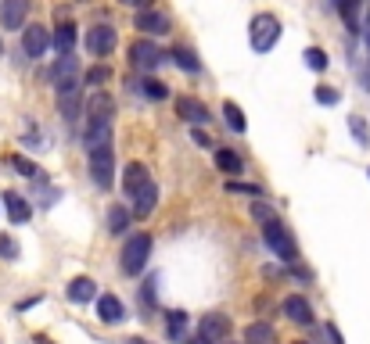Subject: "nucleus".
Segmentation results:
<instances>
[{
  "instance_id": "nucleus-27",
  "label": "nucleus",
  "mask_w": 370,
  "mask_h": 344,
  "mask_svg": "<svg viewBox=\"0 0 370 344\" xmlns=\"http://www.w3.org/2000/svg\"><path fill=\"white\" fill-rule=\"evenodd\" d=\"M302 57H305V65H309L313 72H324V69H327V54H324L320 47H305Z\"/></svg>"
},
{
  "instance_id": "nucleus-41",
  "label": "nucleus",
  "mask_w": 370,
  "mask_h": 344,
  "mask_svg": "<svg viewBox=\"0 0 370 344\" xmlns=\"http://www.w3.org/2000/svg\"><path fill=\"white\" fill-rule=\"evenodd\" d=\"M130 344H147V340H130Z\"/></svg>"
},
{
  "instance_id": "nucleus-34",
  "label": "nucleus",
  "mask_w": 370,
  "mask_h": 344,
  "mask_svg": "<svg viewBox=\"0 0 370 344\" xmlns=\"http://www.w3.org/2000/svg\"><path fill=\"white\" fill-rule=\"evenodd\" d=\"M0 258H18V244L11 241V237H4V234H0Z\"/></svg>"
},
{
  "instance_id": "nucleus-32",
  "label": "nucleus",
  "mask_w": 370,
  "mask_h": 344,
  "mask_svg": "<svg viewBox=\"0 0 370 344\" xmlns=\"http://www.w3.org/2000/svg\"><path fill=\"white\" fill-rule=\"evenodd\" d=\"M184 333H187V316L184 312H169V337L180 340Z\"/></svg>"
},
{
  "instance_id": "nucleus-2",
  "label": "nucleus",
  "mask_w": 370,
  "mask_h": 344,
  "mask_svg": "<svg viewBox=\"0 0 370 344\" xmlns=\"http://www.w3.org/2000/svg\"><path fill=\"white\" fill-rule=\"evenodd\" d=\"M248 40H252V50L255 54H267V50H274L277 47V40H281V18L277 15H255L252 18V29H248Z\"/></svg>"
},
{
  "instance_id": "nucleus-40",
  "label": "nucleus",
  "mask_w": 370,
  "mask_h": 344,
  "mask_svg": "<svg viewBox=\"0 0 370 344\" xmlns=\"http://www.w3.org/2000/svg\"><path fill=\"white\" fill-rule=\"evenodd\" d=\"M187 344H208V340H205V337H191Z\"/></svg>"
},
{
  "instance_id": "nucleus-9",
  "label": "nucleus",
  "mask_w": 370,
  "mask_h": 344,
  "mask_svg": "<svg viewBox=\"0 0 370 344\" xmlns=\"http://www.w3.org/2000/svg\"><path fill=\"white\" fill-rule=\"evenodd\" d=\"M116 43H119V36H116V29H112V25H94V29L86 33V50H90L94 57L112 54V50H116Z\"/></svg>"
},
{
  "instance_id": "nucleus-29",
  "label": "nucleus",
  "mask_w": 370,
  "mask_h": 344,
  "mask_svg": "<svg viewBox=\"0 0 370 344\" xmlns=\"http://www.w3.org/2000/svg\"><path fill=\"white\" fill-rule=\"evenodd\" d=\"M140 93L151 97V101H166V97H169L166 83H158V79H144V83H140Z\"/></svg>"
},
{
  "instance_id": "nucleus-44",
  "label": "nucleus",
  "mask_w": 370,
  "mask_h": 344,
  "mask_svg": "<svg viewBox=\"0 0 370 344\" xmlns=\"http://www.w3.org/2000/svg\"><path fill=\"white\" fill-rule=\"evenodd\" d=\"M79 4H90V0H79Z\"/></svg>"
},
{
  "instance_id": "nucleus-42",
  "label": "nucleus",
  "mask_w": 370,
  "mask_h": 344,
  "mask_svg": "<svg viewBox=\"0 0 370 344\" xmlns=\"http://www.w3.org/2000/svg\"><path fill=\"white\" fill-rule=\"evenodd\" d=\"M0 54H4V40H0Z\"/></svg>"
},
{
  "instance_id": "nucleus-22",
  "label": "nucleus",
  "mask_w": 370,
  "mask_h": 344,
  "mask_svg": "<svg viewBox=\"0 0 370 344\" xmlns=\"http://www.w3.org/2000/svg\"><path fill=\"white\" fill-rule=\"evenodd\" d=\"M216 168L227 172V176H237V172H241V158H237V151L220 147V151H216Z\"/></svg>"
},
{
  "instance_id": "nucleus-28",
  "label": "nucleus",
  "mask_w": 370,
  "mask_h": 344,
  "mask_svg": "<svg viewBox=\"0 0 370 344\" xmlns=\"http://www.w3.org/2000/svg\"><path fill=\"white\" fill-rule=\"evenodd\" d=\"M338 8H342L345 25H349V29H356V25H359V0H338Z\"/></svg>"
},
{
  "instance_id": "nucleus-24",
  "label": "nucleus",
  "mask_w": 370,
  "mask_h": 344,
  "mask_svg": "<svg viewBox=\"0 0 370 344\" xmlns=\"http://www.w3.org/2000/svg\"><path fill=\"white\" fill-rule=\"evenodd\" d=\"M245 340H248V344H274V330H270L267 323H252V326L245 330Z\"/></svg>"
},
{
  "instance_id": "nucleus-21",
  "label": "nucleus",
  "mask_w": 370,
  "mask_h": 344,
  "mask_svg": "<svg viewBox=\"0 0 370 344\" xmlns=\"http://www.w3.org/2000/svg\"><path fill=\"white\" fill-rule=\"evenodd\" d=\"M173 62H176V69H184V72H191V76L201 72V62H198V54H194L191 47H176V50H173Z\"/></svg>"
},
{
  "instance_id": "nucleus-11",
  "label": "nucleus",
  "mask_w": 370,
  "mask_h": 344,
  "mask_svg": "<svg viewBox=\"0 0 370 344\" xmlns=\"http://www.w3.org/2000/svg\"><path fill=\"white\" fill-rule=\"evenodd\" d=\"M176 115H180L184 122H191V126H205L208 122V108L198 97H191V93H180L176 97Z\"/></svg>"
},
{
  "instance_id": "nucleus-7",
  "label": "nucleus",
  "mask_w": 370,
  "mask_h": 344,
  "mask_svg": "<svg viewBox=\"0 0 370 344\" xmlns=\"http://www.w3.org/2000/svg\"><path fill=\"white\" fill-rule=\"evenodd\" d=\"M230 330H234V323H230V316H223V312H208V316L198 323V337H205L208 344L227 340Z\"/></svg>"
},
{
  "instance_id": "nucleus-36",
  "label": "nucleus",
  "mask_w": 370,
  "mask_h": 344,
  "mask_svg": "<svg viewBox=\"0 0 370 344\" xmlns=\"http://www.w3.org/2000/svg\"><path fill=\"white\" fill-rule=\"evenodd\" d=\"M108 79H112L108 69H90V72H86V83H90V86H94V83H108Z\"/></svg>"
},
{
  "instance_id": "nucleus-30",
  "label": "nucleus",
  "mask_w": 370,
  "mask_h": 344,
  "mask_svg": "<svg viewBox=\"0 0 370 344\" xmlns=\"http://www.w3.org/2000/svg\"><path fill=\"white\" fill-rule=\"evenodd\" d=\"M252 219H255V222H262V226L277 222V219H274V208H270L267 201H252Z\"/></svg>"
},
{
  "instance_id": "nucleus-33",
  "label": "nucleus",
  "mask_w": 370,
  "mask_h": 344,
  "mask_svg": "<svg viewBox=\"0 0 370 344\" xmlns=\"http://www.w3.org/2000/svg\"><path fill=\"white\" fill-rule=\"evenodd\" d=\"M313 97H316V104H338V101H342V93L331 90V86H316Z\"/></svg>"
},
{
  "instance_id": "nucleus-23",
  "label": "nucleus",
  "mask_w": 370,
  "mask_h": 344,
  "mask_svg": "<svg viewBox=\"0 0 370 344\" xmlns=\"http://www.w3.org/2000/svg\"><path fill=\"white\" fill-rule=\"evenodd\" d=\"M8 165H11V168H18L22 176H29V180H40V176H43V168H40L36 161L22 158V154H8Z\"/></svg>"
},
{
  "instance_id": "nucleus-31",
  "label": "nucleus",
  "mask_w": 370,
  "mask_h": 344,
  "mask_svg": "<svg viewBox=\"0 0 370 344\" xmlns=\"http://www.w3.org/2000/svg\"><path fill=\"white\" fill-rule=\"evenodd\" d=\"M349 130H352V137L359 140V147L370 144V130H366V122L359 119V115H352V119H349Z\"/></svg>"
},
{
  "instance_id": "nucleus-12",
  "label": "nucleus",
  "mask_w": 370,
  "mask_h": 344,
  "mask_svg": "<svg viewBox=\"0 0 370 344\" xmlns=\"http://www.w3.org/2000/svg\"><path fill=\"white\" fill-rule=\"evenodd\" d=\"M169 15L166 11H155V8H147V11H137V29L144 33V36H166L169 33Z\"/></svg>"
},
{
  "instance_id": "nucleus-13",
  "label": "nucleus",
  "mask_w": 370,
  "mask_h": 344,
  "mask_svg": "<svg viewBox=\"0 0 370 344\" xmlns=\"http://www.w3.org/2000/svg\"><path fill=\"white\" fill-rule=\"evenodd\" d=\"M26 11H29V0H4L0 4V29H22L26 25Z\"/></svg>"
},
{
  "instance_id": "nucleus-26",
  "label": "nucleus",
  "mask_w": 370,
  "mask_h": 344,
  "mask_svg": "<svg viewBox=\"0 0 370 344\" xmlns=\"http://www.w3.org/2000/svg\"><path fill=\"white\" fill-rule=\"evenodd\" d=\"M126 226H130V212L123 205H112L108 208V234H123Z\"/></svg>"
},
{
  "instance_id": "nucleus-38",
  "label": "nucleus",
  "mask_w": 370,
  "mask_h": 344,
  "mask_svg": "<svg viewBox=\"0 0 370 344\" xmlns=\"http://www.w3.org/2000/svg\"><path fill=\"white\" fill-rule=\"evenodd\" d=\"M119 4H126V8H137V11H147V8H151V0H119Z\"/></svg>"
},
{
  "instance_id": "nucleus-8",
  "label": "nucleus",
  "mask_w": 370,
  "mask_h": 344,
  "mask_svg": "<svg viewBox=\"0 0 370 344\" xmlns=\"http://www.w3.org/2000/svg\"><path fill=\"white\" fill-rule=\"evenodd\" d=\"M50 43H55V36H50V29L47 25H26L22 29V50L29 54V57H43V50L50 47Z\"/></svg>"
},
{
  "instance_id": "nucleus-1",
  "label": "nucleus",
  "mask_w": 370,
  "mask_h": 344,
  "mask_svg": "<svg viewBox=\"0 0 370 344\" xmlns=\"http://www.w3.org/2000/svg\"><path fill=\"white\" fill-rule=\"evenodd\" d=\"M112 122H116V97L94 90L86 101V144L90 151L112 147Z\"/></svg>"
},
{
  "instance_id": "nucleus-37",
  "label": "nucleus",
  "mask_w": 370,
  "mask_h": 344,
  "mask_svg": "<svg viewBox=\"0 0 370 344\" xmlns=\"http://www.w3.org/2000/svg\"><path fill=\"white\" fill-rule=\"evenodd\" d=\"M191 137H194V144H198V147H208V144H213V137H208L201 126H194V130H191Z\"/></svg>"
},
{
  "instance_id": "nucleus-18",
  "label": "nucleus",
  "mask_w": 370,
  "mask_h": 344,
  "mask_svg": "<svg viewBox=\"0 0 370 344\" xmlns=\"http://www.w3.org/2000/svg\"><path fill=\"white\" fill-rule=\"evenodd\" d=\"M65 291H69V298H72L76 305H86V302H94V294H97V283H94L90 276H76V280L65 287Z\"/></svg>"
},
{
  "instance_id": "nucleus-16",
  "label": "nucleus",
  "mask_w": 370,
  "mask_h": 344,
  "mask_svg": "<svg viewBox=\"0 0 370 344\" xmlns=\"http://www.w3.org/2000/svg\"><path fill=\"white\" fill-rule=\"evenodd\" d=\"M0 201H4V212H8V219H11V222H29V219H33V205H29L22 194L8 190Z\"/></svg>"
},
{
  "instance_id": "nucleus-35",
  "label": "nucleus",
  "mask_w": 370,
  "mask_h": 344,
  "mask_svg": "<svg viewBox=\"0 0 370 344\" xmlns=\"http://www.w3.org/2000/svg\"><path fill=\"white\" fill-rule=\"evenodd\" d=\"M227 190H230V194H248V197L259 201V187H248V183H227Z\"/></svg>"
},
{
  "instance_id": "nucleus-5",
  "label": "nucleus",
  "mask_w": 370,
  "mask_h": 344,
  "mask_svg": "<svg viewBox=\"0 0 370 344\" xmlns=\"http://www.w3.org/2000/svg\"><path fill=\"white\" fill-rule=\"evenodd\" d=\"M262 241H267V248L281 258V262H295L298 258V248L291 241V234L281 226V222H270V226H262Z\"/></svg>"
},
{
  "instance_id": "nucleus-4",
  "label": "nucleus",
  "mask_w": 370,
  "mask_h": 344,
  "mask_svg": "<svg viewBox=\"0 0 370 344\" xmlns=\"http://www.w3.org/2000/svg\"><path fill=\"white\" fill-rule=\"evenodd\" d=\"M90 180L97 190H112V183H116V151L112 147L90 151Z\"/></svg>"
},
{
  "instance_id": "nucleus-39",
  "label": "nucleus",
  "mask_w": 370,
  "mask_h": 344,
  "mask_svg": "<svg viewBox=\"0 0 370 344\" xmlns=\"http://www.w3.org/2000/svg\"><path fill=\"white\" fill-rule=\"evenodd\" d=\"M327 337H331V344H342V333H338L335 323H327Z\"/></svg>"
},
{
  "instance_id": "nucleus-14",
  "label": "nucleus",
  "mask_w": 370,
  "mask_h": 344,
  "mask_svg": "<svg viewBox=\"0 0 370 344\" xmlns=\"http://www.w3.org/2000/svg\"><path fill=\"white\" fill-rule=\"evenodd\" d=\"M144 187H151V172H147L140 161H130V165L123 168V190H126L130 197H137Z\"/></svg>"
},
{
  "instance_id": "nucleus-19",
  "label": "nucleus",
  "mask_w": 370,
  "mask_h": 344,
  "mask_svg": "<svg viewBox=\"0 0 370 344\" xmlns=\"http://www.w3.org/2000/svg\"><path fill=\"white\" fill-rule=\"evenodd\" d=\"M72 47H76V25H72V22H62V25L55 29V50H58L62 57H72Z\"/></svg>"
},
{
  "instance_id": "nucleus-17",
  "label": "nucleus",
  "mask_w": 370,
  "mask_h": 344,
  "mask_svg": "<svg viewBox=\"0 0 370 344\" xmlns=\"http://www.w3.org/2000/svg\"><path fill=\"white\" fill-rule=\"evenodd\" d=\"M284 316L291 323H298V326H309L313 323V305L302 294H291V298H284Z\"/></svg>"
},
{
  "instance_id": "nucleus-20",
  "label": "nucleus",
  "mask_w": 370,
  "mask_h": 344,
  "mask_svg": "<svg viewBox=\"0 0 370 344\" xmlns=\"http://www.w3.org/2000/svg\"><path fill=\"white\" fill-rule=\"evenodd\" d=\"M155 205H158V187L151 183V187H144V190L133 197V215H137V219H147V215L155 212Z\"/></svg>"
},
{
  "instance_id": "nucleus-25",
  "label": "nucleus",
  "mask_w": 370,
  "mask_h": 344,
  "mask_svg": "<svg viewBox=\"0 0 370 344\" xmlns=\"http://www.w3.org/2000/svg\"><path fill=\"white\" fill-rule=\"evenodd\" d=\"M223 115H227V126H230L234 133H245V130H248V122H245V111H241L234 101H227V104H223Z\"/></svg>"
},
{
  "instance_id": "nucleus-43",
  "label": "nucleus",
  "mask_w": 370,
  "mask_h": 344,
  "mask_svg": "<svg viewBox=\"0 0 370 344\" xmlns=\"http://www.w3.org/2000/svg\"><path fill=\"white\" fill-rule=\"evenodd\" d=\"M366 47H370V33H366Z\"/></svg>"
},
{
  "instance_id": "nucleus-6",
  "label": "nucleus",
  "mask_w": 370,
  "mask_h": 344,
  "mask_svg": "<svg viewBox=\"0 0 370 344\" xmlns=\"http://www.w3.org/2000/svg\"><path fill=\"white\" fill-rule=\"evenodd\" d=\"M158 62H162V50H158L147 36H140V40H133V43H130V65H133V69L151 72Z\"/></svg>"
},
{
  "instance_id": "nucleus-3",
  "label": "nucleus",
  "mask_w": 370,
  "mask_h": 344,
  "mask_svg": "<svg viewBox=\"0 0 370 344\" xmlns=\"http://www.w3.org/2000/svg\"><path fill=\"white\" fill-rule=\"evenodd\" d=\"M147 258H151V237H147V234H137V237H130V241L123 244L119 269H123L126 276H140L144 265H147Z\"/></svg>"
},
{
  "instance_id": "nucleus-10",
  "label": "nucleus",
  "mask_w": 370,
  "mask_h": 344,
  "mask_svg": "<svg viewBox=\"0 0 370 344\" xmlns=\"http://www.w3.org/2000/svg\"><path fill=\"white\" fill-rule=\"evenodd\" d=\"M58 111L65 115L69 122L79 119V83L76 79H62L58 83Z\"/></svg>"
},
{
  "instance_id": "nucleus-45",
  "label": "nucleus",
  "mask_w": 370,
  "mask_h": 344,
  "mask_svg": "<svg viewBox=\"0 0 370 344\" xmlns=\"http://www.w3.org/2000/svg\"><path fill=\"white\" fill-rule=\"evenodd\" d=\"M295 344H305V340H295Z\"/></svg>"
},
{
  "instance_id": "nucleus-15",
  "label": "nucleus",
  "mask_w": 370,
  "mask_h": 344,
  "mask_svg": "<svg viewBox=\"0 0 370 344\" xmlns=\"http://www.w3.org/2000/svg\"><path fill=\"white\" fill-rule=\"evenodd\" d=\"M97 319L108 323V326H116V323L126 319V305H123L116 294H101V298H97Z\"/></svg>"
}]
</instances>
